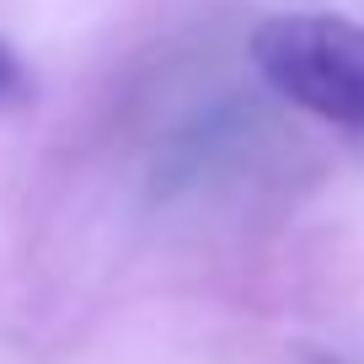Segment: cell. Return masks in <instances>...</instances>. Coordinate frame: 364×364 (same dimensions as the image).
Instances as JSON below:
<instances>
[{
  "mask_svg": "<svg viewBox=\"0 0 364 364\" xmlns=\"http://www.w3.org/2000/svg\"><path fill=\"white\" fill-rule=\"evenodd\" d=\"M321 364H327V359H321Z\"/></svg>",
  "mask_w": 364,
  "mask_h": 364,
  "instance_id": "obj_3",
  "label": "cell"
},
{
  "mask_svg": "<svg viewBox=\"0 0 364 364\" xmlns=\"http://www.w3.org/2000/svg\"><path fill=\"white\" fill-rule=\"evenodd\" d=\"M22 86V65H16V54L6 43H0V97H6V91H16Z\"/></svg>",
  "mask_w": 364,
  "mask_h": 364,
  "instance_id": "obj_2",
  "label": "cell"
},
{
  "mask_svg": "<svg viewBox=\"0 0 364 364\" xmlns=\"http://www.w3.org/2000/svg\"><path fill=\"white\" fill-rule=\"evenodd\" d=\"M252 70L289 107L364 139V27L321 11H279L247 43Z\"/></svg>",
  "mask_w": 364,
  "mask_h": 364,
  "instance_id": "obj_1",
  "label": "cell"
}]
</instances>
